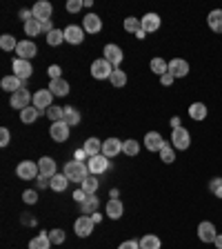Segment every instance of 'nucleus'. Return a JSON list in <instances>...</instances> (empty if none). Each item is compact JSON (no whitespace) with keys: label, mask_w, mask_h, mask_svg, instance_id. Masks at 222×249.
<instances>
[{"label":"nucleus","mask_w":222,"mask_h":249,"mask_svg":"<svg viewBox=\"0 0 222 249\" xmlns=\"http://www.w3.org/2000/svg\"><path fill=\"white\" fill-rule=\"evenodd\" d=\"M62 174H65L71 182H80V185H83V180L89 176V167L85 165L83 160H69L67 165H65V171H62Z\"/></svg>","instance_id":"1"},{"label":"nucleus","mask_w":222,"mask_h":249,"mask_svg":"<svg viewBox=\"0 0 222 249\" xmlns=\"http://www.w3.org/2000/svg\"><path fill=\"white\" fill-rule=\"evenodd\" d=\"M114 65L107 60V58H98V60L91 62V76L96 78V80H109L111 78V73H114Z\"/></svg>","instance_id":"2"},{"label":"nucleus","mask_w":222,"mask_h":249,"mask_svg":"<svg viewBox=\"0 0 222 249\" xmlns=\"http://www.w3.org/2000/svg\"><path fill=\"white\" fill-rule=\"evenodd\" d=\"M31 103H34V96L27 91V87L14 91V93H11V100H9L11 107H14V109H20V111H22V109H27V107H31Z\"/></svg>","instance_id":"3"},{"label":"nucleus","mask_w":222,"mask_h":249,"mask_svg":"<svg viewBox=\"0 0 222 249\" xmlns=\"http://www.w3.org/2000/svg\"><path fill=\"white\" fill-rule=\"evenodd\" d=\"M171 145H173V149H189V145H191V134L185 129V127H178V129H173V134H171Z\"/></svg>","instance_id":"4"},{"label":"nucleus","mask_w":222,"mask_h":249,"mask_svg":"<svg viewBox=\"0 0 222 249\" xmlns=\"http://www.w3.org/2000/svg\"><path fill=\"white\" fill-rule=\"evenodd\" d=\"M38 174H40V169H38L36 162H31V160H22L20 165L16 167V176L20 178V180H34Z\"/></svg>","instance_id":"5"},{"label":"nucleus","mask_w":222,"mask_h":249,"mask_svg":"<svg viewBox=\"0 0 222 249\" xmlns=\"http://www.w3.org/2000/svg\"><path fill=\"white\" fill-rule=\"evenodd\" d=\"M31 14H34V18H36V20H40V22L51 20L53 5H51V2H47V0H40V2H36V5L31 7Z\"/></svg>","instance_id":"6"},{"label":"nucleus","mask_w":222,"mask_h":249,"mask_svg":"<svg viewBox=\"0 0 222 249\" xmlns=\"http://www.w3.org/2000/svg\"><path fill=\"white\" fill-rule=\"evenodd\" d=\"M16 53H18V58H22V60H31V58L38 53V47L34 40H18V47H16Z\"/></svg>","instance_id":"7"},{"label":"nucleus","mask_w":222,"mask_h":249,"mask_svg":"<svg viewBox=\"0 0 222 249\" xmlns=\"http://www.w3.org/2000/svg\"><path fill=\"white\" fill-rule=\"evenodd\" d=\"M93 227H96V223L91 220V216H80V218H76V223H73V229H76V233L80 236V238L91 236Z\"/></svg>","instance_id":"8"},{"label":"nucleus","mask_w":222,"mask_h":249,"mask_svg":"<svg viewBox=\"0 0 222 249\" xmlns=\"http://www.w3.org/2000/svg\"><path fill=\"white\" fill-rule=\"evenodd\" d=\"M11 67H14V76L20 78V80H27V78H31V73H34L31 62L29 60H22V58H16V60L11 62Z\"/></svg>","instance_id":"9"},{"label":"nucleus","mask_w":222,"mask_h":249,"mask_svg":"<svg viewBox=\"0 0 222 249\" xmlns=\"http://www.w3.org/2000/svg\"><path fill=\"white\" fill-rule=\"evenodd\" d=\"M87 167H89V174H93V176L104 174V171L109 169V158L102 154H98V156H93V158H89Z\"/></svg>","instance_id":"10"},{"label":"nucleus","mask_w":222,"mask_h":249,"mask_svg":"<svg viewBox=\"0 0 222 249\" xmlns=\"http://www.w3.org/2000/svg\"><path fill=\"white\" fill-rule=\"evenodd\" d=\"M198 238H200L202 243H216V238H218L216 225L209 223V220L200 223V225H198Z\"/></svg>","instance_id":"11"},{"label":"nucleus","mask_w":222,"mask_h":249,"mask_svg":"<svg viewBox=\"0 0 222 249\" xmlns=\"http://www.w3.org/2000/svg\"><path fill=\"white\" fill-rule=\"evenodd\" d=\"M53 98H56V96H53L49 89H40V91L34 93V107L40 109V111L42 109H49L53 105Z\"/></svg>","instance_id":"12"},{"label":"nucleus","mask_w":222,"mask_h":249,"mask_svg":"<svg viewBox=\"0 0 222 249\" xmlns=\"http://www.w3.org/2000/svg\"><path fill=\"white\" fill-rule=\"evenodd\" d=\"M49 136H51L56 142H67V140H69V124L65 123V120L53 123L51 127H49Z\"/></svg>","instance_id":"13"},{"label":"nucleus","mask_w":222,"mask_h":249,"mask_svg":"<svg viewBox=\"0 0 222 249\" xmlns=\"http://www.w3.org/2000/svg\"><path fill=\"white\" fill-rule=\"evenodd\" d=\"M160 16L158 14H145L140 18V27L147 31V34H155V31L160 29Z\"/></svg>","instance_id":"14"},{"label":"nucleus","mask_w":222,"mask_h":249,"mask_svg":"<svg viewBox=\"0 0 222 249\" xmlns=\"http://www.w3.org/2000/svg\"><path fill=\"white\" fill-rule=\"evenodd\" d=\"M38 169H40V176H47V178H53L58 174L56 160L49 158V156H42L40 160H38Z\"/></svg>","instance_id":"15"},{"label":"nucleus","mask_w":222,"mask_h":249,"mask_svg":"<svg viewBox=\"0 0 222 249\" xmlns=\"http://www.w3.org/2000/svg\"><path fill=\"white\" fill-rule=\"evenodd\" d=\"M62 31H65V40H67L69 45H80V42L85 40V29L83 27L69 25L67 29H62Z\"/></svg>","instance_id":"16"},{"label":"nucleus","mask_w":222,"mask_h":249,"mask_svg":"<svg viewBox=\"0 0 222 249\" xmlns=\"http://www.w3.org/2000/svg\"><path fill=\"white\" fill-rule=\"evenodd\" d=\"M102 58H107V60L111 62L116 69H118L120 62H122V49H120L118 45H114V42H109V45L104 47V56Z\"/></svg>","instance_id":"17"},{"label":"nucleus","mask_w":222,"mask_h":249,"mask_svg":"<svg viewBox=\"0 0 222 249\" xmlns=\"http://www.w3.org/2000/svg\"><path fill=\"white\" fill-rule=\"evenodd\" d=\"M169 73L173 78H185L189 73V62L182 60V58H173L169 60Z\"/></svg>","instance_id":"18"},{"label":"nucleus","mask_w":222,"mask_h":249,"mask_svg":"<svg viewBox=\"0 0 222 249\" xmlns=\"http://www.w3.org/2000/svg\"><path fill=\"white\" fill-rule=\"evenodd\" d=\"M122 145H124V142H120L118 138L102 140V156H107V158H114V156H118L120 151H122Z\"/></svg>","instance_id":"19"},{"label":"nucleus","mask_w":222,"mask_h":249,"mask_svg":"<svg viewBox=\"0 0 222 249\" xmlns=\"http://www.w3.org/2000/svg\"><path fill=\"white\" fill-rule=\"evenodd\" d=\"M83 29L87 31V34H100V31H102V20H100L96 14H87L83 20Z\"/></svg>","instance_id":"20"},{"label":"nucleus","mask_w":222,"mask_h":249,"mask_svg":"<svg viewBox=\"0 0 222 249\" xmlns=\"http://www.w3.org/2000/svg\"><path fill=\"white\" fill-rule=\"evenodd\" d=\"M162 145H165V140H162V136L158 134V131H149V134L145 136V147L149 151H160Z\"/></svg>","instance_id":"21"},{"label":"nucleus","mask_w":222,"mask_h":249,"mask_svg":"<svg viewBox=\"0 0 222 249\" xmlns=\"http://www.w3.org/2000/svg\"><path fill=\"white\" fill-rule=\"evenodd\" d=\"M0 87L5 89V91H18V89H22L25 87V80H20V78H16L14 73H11V76H5L2 78V80H0Z\"/></svg>","instance_id":"22"},{"label":"nucleus","mask_w":222,"mask_h":249,"mask_svg":"<svg viewBox=\"0 0 222 249\" xmlns=\"http://www.w3.org/2000/svg\"><path fill=\"white\" fill-rule=\"evenodd\" d=\"M51 240H49V233L47 231H40L36 238L29 240V249H51Z\"/></svg>","instance_id":"23"},{"label":"nucleus","mask_w":222,"mask_h":249,"mask_svg":"<svg viewBox=\"0 0 222 249\" xmlns=\"http://www.w3.org/2000/svg\"><path fill=\"white\" fill-rule=\"evenodd\" d=\"M83 149H85V154H87L89 158H93V156L102 154V140H98V138H89V140H85Z\"/></svg>","instance_id":"24"},{"label":"nucleus","mask_w":222,"mask_h":249,"mask_svg":"<svg viewBox=\"0 0 222 249\" xmlns=\"http://www.w3.org/2000/svg\"><path fill=\"white\" fill-rule=\"evenodd\" d=\"M104 212H107L109 218H114V220H118L120 216H122L124 207H122V202L118 200V198H111V200L107 202V207H104Z\"/></svg>","instance_id":"25"},{"label":"nucleus","mask_w":222,"mask_h":249,"mask_svg":"<svg viewBox=\"0 0 222 249\" xmlns=\"http://www.w3.org/2000/svg\"><path fill=\"white\" fill-rule=\"evenodd\" d=\"M207 25L211 31L216 34H222V9H213L211 14L207 16Z\"/></svg>","instance_id":"26"},{"label":"nucleus","mask_w":222,"mask_h":249,"mask_svg":"<svg viewBox=\"0 0 222 249\" xmlns=\"http://www.w3.org/2000/svg\"><path fill=\"white\" fill-rule=\"evenodd\" d=\"M49 91H51L53 96H67L69 93V83L65 80V78H56V80L49 83Z\"/></svg>","instance_id":"27"},{"label":"nucleus","mask_w":222,"mask_h":249,"mask_svg":"<svg viewBox=\"0 0 222 249\" xmlns=\"http://www.w3.org/2000/svg\"><path fill=\"white\" fill-rule=\"evenodd\" d=\"M25 34L29 36V40H34L38 34H42V22L36 20V18H29V20L25 22Z\"/></svg>","instance_id":"28"},{"label":"nucleus","mask_w":222,"mask_h":249,"mask_svg":"<svg viewBox=\"0 0 222 249\" xmlns=\"http://www.w3.org/2000/svg\"><path fill=\"white\" fill-rule=\"evenodd\" d=\"M69 182H71V180H69L65 174H56L53 178H49V187H51L53 192H65Z\"/></svg>","instance_id":"29"},{"label":"nucleus","mask_w":222,"mask_h":249,"mask_svg":"<svg viewBox=\"0 0 222 249\" xmlns=\"http://www.w3.org/2000/svg\"><path fill=\"white\" fill-rule=\"evenodd\" d=\"M189 116H191L193 120H205L207 118V105L205 103H191V107H189Z\"/></svg>","instance_id":"30"},{"label":"nucleus","mask_w":222,"mask_h":249,"mask_svg":"<svg viewBox=\"0 0 222 249\" xmlns=\"http://www.w3.org/2000/svg\"><path fill=\"white\" fill-rule=\"evenodd\" d=\"M158 154H160V160L167 162V165H171V162L176 160V149H173V145H171V142H165V145H162V149L158 151Z\"/></svg>","instance_id":"31"},{"label":"nucleus","mask_w":222,"mask_h":249,"mask_svg":"<svg viewBox=\"0 0 222 249\" xmlns=\"http://www.w3.org/2000/svg\"><path fill=\"white\" fill-rule=\"evenodd\" d=\"M98 185H100V182H98V178L93 176V174H89V176L83 180V185H80V189H83L85 194H89V196H93V194H96V189H98Z\"/></svg>","instance_id":"32"},{"label":"nucleus","mask_w":222,"mask_h":249,"mask_svg":"<svg viewBox=\"0 0 222 249\" xmlns=\"http://www.w3.org/2000/svg\"><path fill=\"white\" fill-rule=\"evenodd\" d=\"M38 116H40V109H36V107H27L20 111V120L25 124H34L38 120Z\"/></svg>","instance_id":"33"},{"label":"nucleus","mask_w":222,"mask_h":249,"mask_svg":"<svg viewBox=\"0 0 222 249\" xmlns=\"http://www.w3.org/2000/svg\"><path fill=\"white\" fill-rule=\"evenodd\" d=\"M98 207H100L98 198H96V196H87V198H85V202H83V216L96 213V212H98Z\"/></svg>","instance_id":"34"},{"label":"nucleus","mask_w":222,"mask_h":249,"mask_svg":"<svg viewBox=\"0 0 222 249\" xmlns=\"http://www.w3.org/2000/svg\"><path fill=\"white\" fill-rule=\"evenodd\" d=\"M149 67H151V71H154L155 76H165V73L169 71V62L162 60V58H154Z\"/></svg>","instance_id":"35"},{"label":"nucleus","mask_w":222,"mask_h":249,"mask_svg":"<svg viewBox=\"0 0 222 249\" xmlns=\"http://www.w3.org/2000/svg\"><path fill=\"white\" fill-rule=\"evenodd\" d=\"M80 111H78L76 107H65V123L69 124V127H73V124H80Z\"/></svg>","instance_id":"36"},{"label":"nucleus","mask_w":222,"mask_h":249,"mask_svg":"<svg viewBox=\"0 0 222 249\" xmlns=\"http://www.w3.org/2000/svg\"><path fill=\"white\" fill-rule=\"evenodd\" d=\"M140 247L142 249H160V238L154 236V233H147L140 238Z\"/></svg>","instance_id":"37"},{"label":"nucleus","mask_w":222,"mask_h":249,"mask_svg":"<svg viewBox=\"0 0 222 249\" xmlns=\"http://www.w3.org/2000/svg\"><path fill=\"white\" fill-rule=\"evenodd\" d=\"M16 47H18V40H16L11 34H2V36H0V49H2V52H14Z\"/></svg>","instance_id":"38"},{"label":"nucleus","mask_w":222,"mask_h":249,"mask_svg":"<svg viewBox=\"0 0 222 249\" xmlns=\"http://www.w3.org/2000/svg\"><path fill=\"white\" fill-rule=\"evenodd\" d=\"M109 80H111V85H114V87H124V85H127V73L118 67V69H114V73H111V78H109Z\"/></svg>","instance_id":"39"},{"label":"nucleus","mask_w":222,"mask_h":249,"mask_svg":"<svg viewBox=\"0 0 222 249\" xmlns=\"http://www.w3.org/2000/svg\"><path fill=\"white\" fill-rule=\"evenodd\" d=\"M65 42V31H60V29H53L49 36H47V45L49 47H58V45H62Z\"/></svg>","instance_id":"40"},{"label":"nucleus","mask_w":222,"mask_h":249,"mask_svg":"<svg viewBox=\"0 0 222 249\" xmlns=\"http://www.w3.org/2000/svg\"><path fill=\"white\" fill-rule=\"evenodd\" d=\"M47 116L53 120V123H60L65 120V107H58V105H51V107L47 109Z\"/></svg>","instance_id":"41"},{"label":"nucleus","mask_w":222,"mask_h":249,"mask_svg":"<svg viewBox=\"0 0 222 249\" xmlns=\"http://www.w3.org/2000/svg\"><path fill=\"white\" fill-rule=\"evenodd\" d=\"M122 151H124L127 156H138V151H140V142H138V140H124Z\"/></svg>","instance_id":"42"},{"label":"nucleus","mask_w":222,"mask_h":249,"mask_svg":"<svg viewBox=\"0 0 222 249\" xmlns=\"http://www.w3.org/2000/svg\"><path fill=\"white\" fill-rule=\"evenodd\" d=\"M124 29L131 31V34H136V31H140L142 27H140V20H138V18L129 16V18H124Z\"/></svg>","instance_id":"43"},{"label":"nucleus","mask_w":222,"mask_h":249,"mask_svg":"<svg viewBox=\"0 0 222 249\" xmlns=\"http://www.w3.org/2000/svg\"><path fill=\"white\" fill-rule=\"evenodd\" d=\"M209 189L216 198H222V178H211L209 180Z\"/></svg>","instance_id":"44"},{"label":"nucleus","mask_w":222,"mask_h":249,"mask_svg":"<svg viewBox=\"0 0 222 249\" xmlns=\"http://www.w3.org/2000/svg\"><path fill=\"white\" fill-rule=\"evenodd\" d=\"M49 240H51L53 245H62L65 243V231H62V229H51V231H49Z\"/></svg>","instance_id":"45"},{"label":"nucleus","mask_w":222,"mask_h":249,"mask_svg":"<svg viewBox=\"0 0 222 249\" xmlns=\"http://www.w3.org/2000/svg\"><path fill=\"white\" fill-rule=\"evenodd\" d=\"M83 5H85V0H69V2H67V11H69V14H78V11L83 9Z\"/></svg>","instance_id":"46"},{"label":"nucleus","mask_w":222,"mask_h":249,"mask_svg":"<svg viewBox=\"0 0 222 249\" xmlns=\"http://www.w3.org/2000/svg\"><path fill=\"white\" fill-rule=\"evenodd\" d=\"M22 200H25L27 205H36V202H38V194L31 192V189H27V192L22 194Z\"/></svg>","instance_id":"47"},{"label":"nucleus","mask_w":222,"mask_h":249,"mask_svg":"<svg viewBox=\"0 0 222 249\" xmlns=\"http://www.w3.org/2000/svg\"><path fill=\"white\" fill-rule=\"evenodd\" d=\"M47 73H49V78H51V80H56V78H60V73H62L60 65H51V67L47 69Z\"/></svg>","instance_id":"48"},{"label":"nucleus","mask_w":222,"mask_h":249,"mask_svg":"<svg viewBox=\"0 0 222 249\" xmlns=\"http://www.w3.org/2000/svg\"><path fill=\"white\" fill-rule=\"evenodd\" d=\"M7 145H9V129L2 127L0 129V147H7Z\"/></svg>","instance_id":"49"},{"label":"nucleus","mask_w":222,"mask_h":249,"mask_svg":"<svg viewBox=\"0 0 222 249\" xmlns=\"http://www.w3.org/2000/svg\"><path fill=\"white\" fill-rule=\"evenodd\" d=\"M118 249H142V247H140L138 240H124V243L120 245Z\"/></svg>","instance_id":"50"},{"label":"nucleus","mask_w":222,"mask_h":249,"mask_svg":"<svg viewBox=\"0 0 222 249\" xmlns=\"http://www.w3.org/2000/svg\"><path fill=\"white\" fill-rule=\"evenodd\" d=\"M173 80H176V78L171 76V73H169V71H167V73H165V76H160V83H162V85H165V87H169V85H171V83H173Z\"/></svg>","instance_id":"51"},{"label":"nucleus","mask_w":222,"mask_h":249,"mask_svg":"<svg viewBox=\"0 0 222 249\" xmlns=\"http://www.w3.org/2000/svg\"><path fill=\"white\" fill-rule=\"evenodd\" d=\"M51 31H53V25H51V20H45V22H42V34H47V36H49Z\"/></svg>","instance_id":"52"},{"label":"nucleus","mask_w":222,"mask_h":249,"mask_svg":"<svg viewBox=\"0 0 222 249\" xmlns=\"http://www.w3.org/2000/svg\"><path fill=\"white\" fill-rule=\"evenodd\" d=\"M87 196H89V194H85V192H83V189H78V192H76V194H73V198H76V200H78V202H85V198H87Z\"/></svg>","instance_id":"53"},{"label":"nucleus","mask_w":222,"mask_h":249,"mask_svg":"<svg viewBox=\"0 0 222 249\" xmlns=\"http://www.w3.org/2000/svg\"><path fill=\"white\" fill-rule=\"evenodd\" d=\"M91 220H93V223H100V220H102V213H100V212L91 213Z\"/></svg>","instance_id":"54"},{"label":"nucleus","mask_w":222,"mask_h":249,"mask_svg":"<svg viewBox=\"0 0 222 249\" xmlns=\"http://www.w3.org/2000/svg\"><path fill=\"white\" fill-rule=\"evenodd\" d=\"M22 223H25V225H36V218H29V216H22Z\"/></svg>","instance_id":"55"},{"label":"nucleus","mask_w":222,"mask_h":249,"mask_svg":"<svg viewBox=\"0 0 222 249\" xmlns=\"http://www.w3.org/2000/svg\"><path fill=\"white\" fill-rule=\"evenodd\" d=\"M20 16H22V18H25V22L29 20V16H31V18H34V14H31V11H27V9H22V11H20Z\"/></svg>","instance_id":"56"},{"label":"nucleus","mask_w":222,"mask_h":249,"mask_svg":"<svg viewBox=\"0 0 222 249\" xmlns=\"http://www.w3.org/2000/svg\"><path fill=\"white\" fill-rule=\"evenodd\" d=\"M171 127H173V129H178V127H180V118H171Z\"/></svg>","instance_id":"57"},{"label":"nucleus","mask_w":222,"mask_h":249,"mask_svg":"<svg viewBox=\"0 0 222 249\" xmlns=\"http://www.w3.org/2000/svg\"><path fill=\"white\" fill-rule=\"evenodd\" d=\"M213 245H216L218 249H222V233H218V238H216V243H213Z\"/></svg>","instance_id":"58"},{"label":"nucleus","mask_w":222,"mask_h":249,"mask_svg":"<svg viewBox=\"0 0 222 249\" xmlns=\"http://www.w3.org/2000/svg\"><path fill=\"white\" fill-rule=\"evenodd\" d=\"M136 36H138L140 40H142V38H147V31H145V29H140V31H136Z\"/></svg>","instance_id":"59"}]
</instances>
